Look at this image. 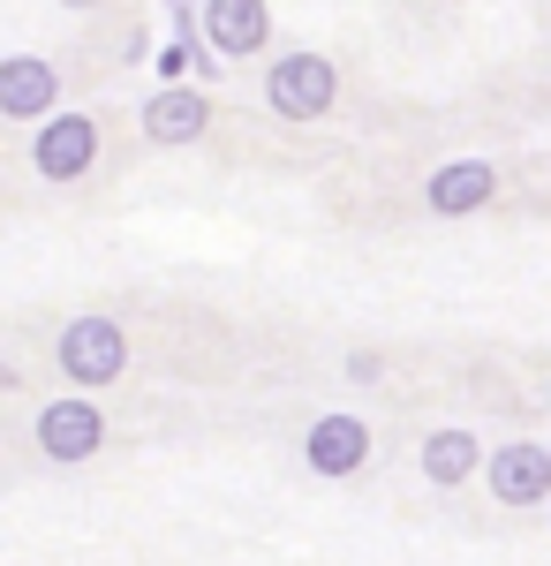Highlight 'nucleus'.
Here are the masks:
<instances>
[{
	"instance_id": "9",
	"label": "nucleus",
	"mask_w": 551,
	"mask_h": 566,
	"mask_svg": "<svg viewBox=\"0 0 551 566\" xmlns=\"http://www.w3.org/2000/svg\"><path fill=\"white\" fill-rule=\"evenodd\" d=\"M491 189H499V167L491 159H454V167H438V175L424 181V205L438 219H468L491 205Z\"/></svg>"
},
{
	"instance_id": "7",
	"label": "nucleus",
	"mask_w": 551,
	"mask_h": 566,
	"mask_svg": "<svg viewBox=\"0 0 551 566\" xmlns=\"http://www.w3.org/2000/svg\"><path fill=\"white\" fill-rule=\"evenodd\" d=\"M53 98H61V69H53V61H39V53L0 61V114H8V122H45Z\"/></svg>"
},
{
	"instance_id": "10",
	"label": "nucleus",
	"mask_w": 551,
	"mask_h": 566,
	"mask_svg": "<svg viewBox=\"0 0 551 566\" xmlns=\"http://www.w3.org/2000/svg\"><path fill=\"white\" fill-rule=\"evenodd\" d=\"M205 129H212L205 91L167 84V91H152V98H144V136H152V144H197Z\"/></svg>"
},
{
	"instance_id": "8",
	"label": "nucleus",
	"mask_w": 551,
	"mask_h": 566,
	"mask_svg": "<svg viewBox=\"0 0 551 566\" xmlns=\"http://www.w3.org/2000/svg\"><path fill=\"white\" fill-rule=\"evenodd\" d=\"M205 39H212V53H227V61H250V53H264V39H272V8H264V0H205Z\"/></svg>"
},
{
	"instance_id": "3",
	"label": "nucleus",
	"mask_w": 551,
	"mask_h": 566,
	"mask_svg": "<svg viewBox=\"0 0 551 566\" xmlns=\"http://www.w3.org/2000/svg\"><path fill=\"white\" fill-rule=\"evenodd\" d=\"M476 476H491V499H499V506H544L551 499V453L537 438H513V446H499Z\"/></svg>"
},
{
	"instance_id": "11",
	"label": "nucleus",
	"mask_w": 551,
	"mask_h": 566,
	"mask_svg": "<svg viewBox=\"0 0 551 566\" xmlns=\"http://www.w3.org/2000/svg\"><path fill=\"white\" fill-rule=\"evenodd\" d=\"M476 469H484V438L476 431H430L424 438V476L438 483V491H461Z\"/></svg>"
},
{
	"instance_id": "1",
	"label": "nucleus",
	"mask_w": 551,
	"mask_h": 566,
	"mask_svg": "<svg viewBox=\"0 0 551 566\" xmlns=\"http://www.w3.org/2000/svg\"><path fill=\"white\" fill-rule=\"evenodd\" d=\"M340 98V76L325 53H280L272 69H264V106L280 114V122H325Z\"/></svg>"
},
{
	"instance_id": "6",
	"label": "nucleus",
	"mask_w": 551,
	"mask_h": 566,
	"mask_svg": "<svg viewBox=\"0 0 551 566\" xmlns=\"http://www.w3.org/2000/svg\"><path fill=\"white\" fill-rule=\"evenodd\" d=\"M302 461H310V476H355L371 461V423L363 416H318L302 438Z\"/></svg>"
},
{
	"instance_id": "12",
	"label": "nucleus",
	"mask_w": 551,
	"mask_h": 566,
	"mask_svg": "<svg viewBox=\"0 0 551 566\" xmlns=\"http://www.w3.org/2000/svg\"><path fill=\"white\" fill-rule=\"evenodd\" d=\"M347 378H355V386H378V355L355 348V355H347Z\"/></svg>"
},
{
	"instance_id": "13",
	"label": "nucleus",
	"mask_w": 551,
	"mask_h": 566,
	"mask_svg": "<svg viewBox=\"0 0 551 566\" xmlns=\"http://www.w3.org/2000/svg\"><path fill=\"white\" fill-rule=\"evenodd\" d=\"M61 8H98V0H61Z\"/></svg>"
},
{
	"instance_id": "5",
	"label": "nucleus",
	"mask_w": 551,
	"mask_h": 566,
	"mask_svg": "<svg viewBox=\"0 0 551 566\" xmlns=\"http://www.w3.org/2000/svg\"><path fill=\"white\" fill-rule=\"evenodd\" d=\"M106 446V416L91 408V400H53L39 408V453L45 461H61V469H76Z\"/></svg>"
},
{
	"instance_id": "2",
	"label": "nucleus",
	"mask_w": 551,
	"mask_h": 566,
	"mask_svg": "<svg viewBox=\"0 0 551 566\" xmlns=\"http://www.w3.org/2000/svg\"><path fill=\"white\" fill-rule=\"evenodd\" d=\"M53 355H61L69 386H114L128 370V333L114 317H76V325L53 340Z\"/></svg>"
},
{
	"instance_id": "4",
	"label": "nucleus",
	"mask_w": 551,
	"mask_h": 566,
	"mask_svg": "<svg viewBox=\"0 0 551 566\" xmlns=\"http://www.w3.org/2000/svg\"><path fill=\"white\" fill-rule=\"evenodd\" d=\"M91 159H98V129H91L84 114H45V129L39 144H31V167H39L45 181H84L91 175Z\"/></svg>"
}]
</instances>
